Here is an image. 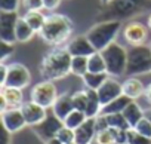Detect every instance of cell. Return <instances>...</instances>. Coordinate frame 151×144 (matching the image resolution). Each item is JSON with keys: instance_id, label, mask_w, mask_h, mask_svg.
Returning <instances> with one entry per match:
<instances>
[{"instance_id": "6da1fadb", "label": "cell", "mask_w": 151, "mask_h": 144, "mask_svg": "<svg viewBox=\"0 0 151 144\" xmlns=\"http://www.w3.org/2000/svg\"><path fill=\"white\" fill-rule=\"evenodd\" d=\"M71 54L67 51V48H53L49 51L42 62H40V75L45 80H59L67 77L71 73Z\"/></svg>"}, {"instance_id": "7a4b0ae2", "label": "cell", "mask_w": 151, "mask_h": 144, "mask_svg": "<svg viewBox=\"0 0 151 144\" xmlns=\"http://www.w3.org/2000/svg\"><path fill=\"white\" fill-rule=\"evenodd\" d=\"M73 30L74 27L68 17L62 14H50L46 17V22L39 34L45 43L50 46H59L70 40Z\"/></svg>"}, {"instance_id": "3957f363", "label": "cell", "mask_w": 151, "mask_h": 144, "mask_svg": "<svg viewBox=\"0 0 151 144\" xmlns=\"http://www.w3.org/2000/svg\"><path fill=\"white\" fill-rule=\"evenodd\" d=\"M123 30V24L122 21H101L96 22L95 25H92L86 36L91 40V43L93 45V48L101 52L104 51L107 46H110L113 42H116V37L119 36V33Z\"/></svg>"}, {"instance_id": "277c9868", "label": "cell", "mask_w": 151, "mask_h": 144, "mask_svg": "<svg viewBox=\"0 0 151 144\" xmlns=\"http://www.w3.org/2000/svg\"><path fill=\"white\" fill-rule=\"evenodd\" d=\"M145 9L135 3L133 0H113L108 5L104 6V9L98 14V22L101 21H123L133 18L139 14H144Z\"/></svg>"}, {"instance_id": "5b68a950", "label": "cell", "mask_w": 151, "mask_h": 144, "mask_svg": "<svg viewBox=\"0 0 151 144\" xmlns=\"http://www.w3.org/2000/svg\"><path fill=\"white\" fill-rule=\"evenodd\" d=\"M105 64H107V73L111 77H119L126 75L127 70V49L117 42H113L104 51H101Z\"/></svg>"}, {"instance_id": "8992f818", "label": "cell", "mask_w": 151, "mask_h": 144, "mask_svg": "<svg viewBox=\"0 0 151 144\" xmlns=\"http://www.w3.org/2000/svg\"><path fill=\"white\" fill-rule=\"evenodd\" d=\"M151 71V48L147 45L130 46L127 51V70L126 75L136 76Z\"/></svg>"}, {"instance_id": "52a82bcc", "label": "cell", "mask_w": 151, "mask_h": 144, "mask_svg": "<svg viewBox=\"0 0 151 144\" xmlns=\"http://www.w3.org/2000/svg\"><path fill=\"white\" fill-rule=\"evenodd\" d=\"M31 101L40 104L45 109H52V106L55 104L56 98H58V89L56 85L52 80H43L36 83L31 88Z\"/></svg>"}, {"instance_id": "ba28073f", "label": "cell", "mask_w": 151, "mask_h": 144, "mask_svg": "<svg viewBox=\"0 0 151 144\" xmlns=\"http://www.w3.org/2000/svg\"><path fill=\"white\" fill-rule=\"evenodd\" d=\"M30 82H31V73L24 64L14 62L8 65V79H6L5 86L24 89L30 85Z\"/></svg>"}, {"instance_id": "9c48e42d", "label": "cell", "mask_w": 151, "mask_h": 144, "mask_svg": "<svg viewBox=\"0 0 151 144\" xmlns=\"http://www.w3.org/2000/svg\"><path fill=\"white\" fill-rule=\"evenodd\" d=\"M148 25L139 22V21H129L122 33L124 40L130 45V46H141L145 45V42L148 40Z\"/></svg>"}, {"instance_id": "30bf717a", "label": "cell", "mask_w": 151, "mask_h": 144, "mask_svg": "<svg viewBox=\"0 0 151 144\" xmlns=\"http://www.w3.org/2000/svg\"><path fill=\"white\" fill-rule=\"evenodd\" d=\"M18 12H6L0 11V40L15 43L17 42V24H18Z\"/></svg>"}, {"instance_id": "8fae6325", "label": "cell", "mask_w": 151, "mask_h": 144, "mask_svg": "<svg viewBox=\"0 0 151 144\" xmlns=\"http://www.w3.org/2000/svg\"><path fill=\"white\" fill-rule=\"evenodd\" d=\"M62 126H64V122L52 113V114H47V117H46L42 123L33 126V131L37 134V137H39L43 143H46L47 140L56 137L58 131H59Z\"/></svg>"}, {"instance_id": "7c38bea8", "label": "cell", "mask_w": 151, "mask_h": 144, "mask_svg": "<svg viewBox=\"0 0 151 144\" xmlns=\"http://www.w3.org/2000/svg\"><path fill=\"white\" fill-rule=\"evenodd\" d=\"M21 111L24 114L27 126H31V128L39 125V123H42L47 117V109L42 107L40 104H37V103H34L31 100L21 106Z\"/></svg>"}, {"instance_id": "4fadbf2b", "label": "cell", "mask_w": 151, "mask_h": 144, "mask_svg": "<svg viewBox=\"0 0 151 144\" xmlns=\"http://www.w3.org/2000/svg\"><path fill=\"white\" fill-rule=\"evenodd\" d=\"M65 48L71 54V56H91L92 54L96 52V49L93 48V45L91 43L86 34L73 37L71 40H68Z\"/></svg>"}, {"instance_id": "5bb4252c", "label": "cell", "mask_w": 151, "mask_h": 144, "mask_svg": "<svg viewBox=\"0 0 151 144\" xmlns=\"http://www.w3.org/2000/svg\"><path fill=\"white\" fill-rule=\"evenodd\" d=\"M2 126H5L12 134L27 126V122L24 119L21 109H8L6 111H2Z\"/></svg>"}, {"instance_id": "9a60e30c", "label": "cell", "mask_w": 151, "mask_h": 144, "mask_svg": "<svg viewBox=\"0 0 151 144\" xmlns=\"http://www.w3.org/2000/svg\"><path fill=\"white\" fill-rule=\"evenodd\" d=\"M98 95H99V100L102 103V107L107 106L108 103H111L113 100L119 98L120 95H123V88H122V83L119 80H116L114 77H108L105 80V83L98 89Z\"/></svg>"}, {"instance_id": "2e32d148", "label": "cell", "mask_w": 151, "mask_h": 144, "mask_svg": "<svg viewBox=\"0 0 151 144\" xmlns=\"http://www.w3.org/2000/svg\"><path fill=\"white\" fill-rule=\"evenodd\" d=\"M74 132H76V144H91L98 134L95 117H88L85 123L80 125Z\"/></svg>"}, {"instance_id": "e0dca14e", "label": "cell", "mask_w": 151, "mask_h": 144, "mask_svg": "<svg viewBox=\"0 0 151 144\" xmlns=\"http://www.w3.org/2000/svg\"><path fill=\"white\" fill-rule=\"evenodd\" d=\"M74 110V104H73V94H68V92H64L61 95H58L55 104L52 106V113L59 117L62 122L64 119Z\"/></svg>"}, {"instance_id": "ac0fdd59", "label": "cell", "mask_w": 151, "mask_h": 144, "mask_svg": "<svg viewBox=\"0 0 151 144\" xmlns=\"http://www.w3.org/2000/svg\"><path fill=\"white\" fill-rule=\"evenodd\" d=\"M122 88H123V95L129 97L130 100H138L139 97L145 95V86H144V83L138 77H135V76L127 77L122 83Z\"/></svg>"}, {"instance_id": "d6986e66", "label": "cell", "mask_w": 151, "mask_h": 144, "mask_svg": "<svg viewBox=\"0 0 151 144\" xmlns=\"http://www.w3.org/2000/svg\"><path fill=\"white\" fill-rule=\"evenodd\" d=\"M0 95H3L5 100L8 101L9 109H21V106L24 104V95H22V89L18 88H12V86H3Z\"/></svg>"}, {"instance_id": "ffe728a7", "label": "cell", "mask_w": 151, "mask_h": 144, "mask_svg": "<svg viewBox=\"0 0 151 144\" xmlns=\"http://www.w3.org/2000/svg\"><path fill=\"white\" fill-rule=\"evenodd\" d=\"M88 92V109H86V116L88 117H96L101 114L102 110V103L99 100L98 91L93 89H86Z\"/></svg>"}, {"instance_id": "44dd1931", "label": "cell", "mask_w": 151, "mask_h": 144, "mask_svg": "<svg viewBox=\"0 0 151 144\" xmlns=\"http://www.w3.org/2000/svg\"><path fill=\"white\" fill-rule=\"evenodd\" d=\"M132 101H133V100H130L129 97H126V95H120L119 98H116V100H113L111 103H108L107 106H104V107H102V110H101V114L123 113V111H124V109H126Z\"/></svg>"}, {"instance_id": "7402d4cb", "label": "cell", "mask_w": 151, "mask_h": 144, "mask_svg": "<svg viewBox=\"0 0 151 144\" xmlns=\"http://www.w3.org/2000/svg\"><path fill=\"white\" fill-rule=\"evenodd\" d=\"M123 116L126 117V120H127V123L130 125V128H135L136 123H138L145 114H144V110L141 109V106L133 100V101L124 109Z\"/></svg>"}, {"instance_id": "603a6c76", "label": "cell", "mask_w": 151, "mask_h": 144, "mask_svg": "<svg viewBox=\"0 0 151 144\" xmlns=\"http://www.w3.org/2000/svg\"><path fill=\"white\" fill-rule=\"evenodd\" d=\"M110 77L108 73H91V71H88V73L82 77L83 79V83L86 86V89H93V91H98L104 83L105 80Z\"/></svg>"}, {"instance_id": "cb8c5ba5", "label": "cell", "mask_w": 151, "mask_h": 144, "mask_svg": "<svg viewBox=\"0 0 151 144\" xmlns=\"http://www.w3.org/2000/svg\"><path fill=\"white\" fill-rule=\"evenodd\" d=\"M24 20L28 22V25L36 33H40L45 22H46V15L42 11H27L25 15H24Z\"/></svg>"}, {"instance_id": "d4e9b609", "label": "cell", "mask_w": 151, "mask_h": 144, "mask_svg": "<svg viewBox=\"0 0 151 144\" xmlns=\"http://www.w3.org/2000/svg\"><path fill=\"white\" fill-rule=\"evenodd\" d=\"M17 42L19 43H24V42H28L33 39V36L36 34V31L28 25V22L24 20V17H19L18 20V24H17Z\"/></svg>"}, {"instance_id": "484cf974", "label": "cell", "mask_w": 151, "mask_h": 144, "mask_svg": "<svg viewBox=\"0 0 151 144\" xmlns=\"http://www.w3.org/2000/svg\"><path fill=\"white\" fill-rule=\"evenodd\" d=\"M89 56H73L71 59V75L83 77L88 71H89Z\"/></svg>"}, {"instance_id": "4316f807", "label": "cell", "mask_w": 151, "mask_h": 144, "mask_svg": "<svg viewBox=\"0 0 151 144\" xmlns=\"http://www.w3.org/2000/svg\"><path fill=\"white\" fill-rule=\"evenodd\" d=\"M88 62H89L91 73H107V64H105V59L101 52L96 51L95 54H92L88 58Z\"/></svg>"}, {"instance_id": "83f0119b", "label": "cell", "mask_w": 151, "mask_h": 144, "mask_svg": "<svg viewBox=\"0 0 151 144\" xmlns=\"http://www.w3.org/2000/svg\"><path fill=\"white\" fill-rule=\"evenodd\" d=\"M88 119L86 113L85 111H80V110H73L65 119H64V125L67 128H71V129H77L80 125L85 123V120Z\"/></svg>"}, {"instance_id": "f1b7e54d", "label": "cell", "mask_w": 151, "mask_h": 144, "mask_svg": "<svg viewBox=\"0 0 151 144\" xmlns=\"http://www.w3.org/2000/svg\"><path fill=\"white\" fill-rule=\"evenodd\" d=\"M104 116L107 117V123L110 128H116V129H129L130 128V125L127 123L123 113H113V114H104Z\"/></svg>"}, {"instance_id": "f546056e", "label": "cell", "mask_w": 151, "mask_h": 144, "mask_svg": "<svg viewBox=\"0 0 151 144\" xmlns=\"http://www.w3.org/2000/svg\"><path fill=\"white\" fill-rule=\"evenodd\" d=\"M73 104H74V110H80L86 113L88 109V92L86 88L82 91H76L73 94Z\"/></svg>"}, {"instance_id": "4dcf8cb0", "label": "cell", "mask_w": 151, "mask_h": 144, "mask_svg": "<svg viewBox=\"0 0 151 144\" xmlns=\"http://www.w3.org/2000/svg\"><path fill=\"white\" fill-rule=\"evenodd\" d=\"M56 137L62 141V144H76V132L71 128H67L65 125L58 131Z\"/></svg>"}, {"instance_id": "1f68e13d", "label": "cell", "mask_w": 151, "mask_h": 144, "mask_svg": "<svg viewBox=\"0 0 151 144\" xmlns=\"http://www.w3.org/2000/svg\"><path fill=\"white\" fill-rule=\"evenodd\" d=\"M127 143L129 144H151V138L141 135L139 132L135 131V128L127 129Z\"/></svg>"}, {"instance_id": "d6a6232c", "label": "cell", "mask_w": 151, "mask_h": 144, "mask_svg": "<svg viewBox=\"0 0 151 144\" xmlns=\"http://www.w3.org/2000/svg\"><path fill=\"white\" fill-rule=\"evenodd\" d=\"M135 131L139 132L141 135H145L148 138H151V119L148 116H144L135 126Z\"/></svg>"}, {"instance_id": "836d02e7", "label": "cell", "mask_w": 151, "mask_h": 144, "mask_svg": "<svg viewBox=\"0 0 151 144\" xmlns=\"http://www.w3.org/2000/svg\"><path fill=\"white\" fill-rule=\"evenodd\" d=\"M14 51H15L14 43H9V42H3V40H0V62H5L9 56H12Z\"/></svg>"}, {"instance_id": "e575fe53", "label": "cell", "mask_w": 151, "mask_h": 144, "mask_svg": "<svg viewBox=\"0 0 151 144\" xmlns=\"http://www.w3.org/2000/svg\"><path fill=\"white\" fill-rule=\"evenodd\" d=\"M21 3H22V0H0V11L18 12V8Z\"/></svg>"}, {"instance_id": "d590c367", "label": "cell", "mask_w": 151, "mask_h": 144, "mask_svg": "<svg viewBox=\"0 0 151 144\" xmlns=\"http://www.w3.org/2000/svg\"><path fill=\"white\" fill-rule=\"evenodd\" d=\"M21 5L27 11H42L43 9V0H22Z\"/></svg>"}, {"instance_id": "8d00e7d4", "label": "cell", "mask_w": 151, "mask_h": 144, "mask_svg": "<svg viewBox=\"0 0 151 144\" xmlns=\"http://www.w3.org/2000/svg\"><path fill=\"white\" fill-rule=\"evenodd\" d=\"M6 79H8V65L5 62H0V86L6 85Z\"/></svg>"}, {"instance_id": "74e56055", "label": "cell", "mask_w": 151, "mask_h": 144, "mask_svg": "<svg viewBox=\"0 0 151 144\" xmlns=\"http://www.w3.org/2000/svg\"><path fill=\"white\" fill-rule=\"evenodd\" d=\"M61 0H43V9L47 11H55L56 8H59Z\"/></svg>"}, {"instance_id": "f35d334b", "label": "cell", "mask_w": 151, "mask_h": 144, "mask_svg": "<svg viewBox=\"0 0 151 144\" xmlns=\"http://www.w3.org/2000/svg\"><path fill=\"white\" fill-rule=\"evenodd\" d=\"M2 144H12V132L2 126Z\"/></svg>"}, {"instance_id": "ab89813d", "label": "cell", "mask_w": 151, "mask_h": 144, "mask_svg": "<svg viewBox=\"0 0 151 144\" xmlns=\"http://www.w3.org/2000/svg\"><path fill=\"white\" fill-rule=\"evenodd\" d=\"M135 3H138L139 6H142L145 11L151 9V0H133Z\"/></svg>"}, {"instance_id": "60d3db41", "label": "cell", "mask_w": 151, "mask_h": 144, "mask_svg": "<svg viewBox=\"0 0 151 144\" xmlns=\"http://www.w3.org/2000/svg\"><path fill=\"white\" fill-rule=\"evenodd\" d=\"M145 98H147V101L151 104V83L145 88Z\"/></svg>"}, {"instance_id": "b9f144b4", "label": "cell", "mask_w": 151, "mask_h": 144, "mask_svg": "<svg viewBox=\"0 0 151 144\" xmlns=\"http://www.w3.org/2000/svg\"><path fill=\"white\" fill-rule=\"evenodd\" d=\"M45 144H62V141L58 138V137H53V138H50V140H47Z\"/></svg>"}, {"instance_id": "7bdbcfd3", "label": "cell", "mask_w": 151, "mask_h": 144, "mask_svg": "<svg viewBox=\"0 0 151 144\" xmlns=\"http://www.w3.org/2000/svg\"><path fill=\"white\" fill-rule=\"evenodd\" d=\"M147 25H148V28L151 30V14L148 15V20H147Z\"/></svg>"}, {"instance_id": "ee69618b", "label": "cell", "mask_w": 151, "mask_h": 144, "mask_svg": "<svg viewBox=\"0 0 151 144\" xmlns=\"http://www.w3.org/2000/svg\"><path fill=\"white\" fill-rule=\"evenodd\" d=\"M99 2H101V3H102V5L105 6V5H108L110 2H113V0H99Z\"/></svg>"}, {"instance_id": "f6af8a7d", "label": "cell", "mask_w": 151, "mask_h": 144, "mask_svg": "<svg viewBox=\"0 0 151 144\" xmlns=\"http://www.w3.org/2000/svg\"><path fill=\"white\" fill-rule=\"evenodd\" d=\"M91 144H99V143H98V141H96V140H93V141H92V143H91Z\"/></svg>"}, {"instance_id": "bcb514c9", "label": "cell", "mask_w": 151, "mask_h": 144, "mask_svg": "<svg viewBox=\"0 0 151 144\" xmlns=\"http://www.w3.org/2000/svg\"><path fill=\"white\" fill-rule=\"evenodd\" d=\"M148 117H150V119H151V113H150V116H148Z\"/></svg>"}, {"instance_id": "7dc6e473", "label": "cell", "mask_w": 151, "mask_h": 144, "mask_svg": "<svg viewBox=\"0 0 151 144\" xmlns=\"http://www.w3.org/2000/svg\"><path fill=\"white\" fill-rule=\"evenodd\" d=\"M148 46H150V48H151V43H150V45H148Z\"/></svg>"}, {"instance_id": "c3c4849f", "label": "cell", "mask_w": 151, "mask_h": 144, "mask_svg": "<svg viewBox=\"0 0 151 144\" xmlns=\"http://www.w3.org/2000/svg\"><path fill=\"white\" fill-rule=\"evenodd\" d=\"M126 144H129V143H126Z\"/></svg>"}]
</instances>
